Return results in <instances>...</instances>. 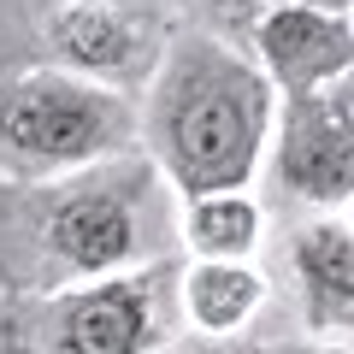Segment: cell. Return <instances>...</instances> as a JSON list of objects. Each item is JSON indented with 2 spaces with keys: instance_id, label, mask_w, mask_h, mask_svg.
<instances>
[{
  "instance_id": "obj_8",
  "label": "cell",
  "mask_w": 354,
  "mask_h": 354,
  "mask_svg": "<svg viewBox=\"0 0 354 354\" xmlns=\"http://www.w3.org/2000/svg\"><path fill=\"white\" fill-rule=\"evenodd\" d=\"M283 272H290L295 307L307 337L348 342L354 330V230L348 213H301L283 236Z\"/></svg>"
},
{
  "instance_id": "obj_2",
  "label": "cell",
  "mask_w": 354,
  "mask_h": 354,
  "mask_svg": "<svg viewBox=\"0 0 354 354\" xmlns=\"http://www.w3.org/2000/svg\"><path fill=\"white\" fill-rule=\"evenodd\" d=\"M278 95L254 59L207 30L177 24L136 95V153L165 177L177 201L248 189L266 165Z\"/></svg>"
},
{
  "instance_id": "obj_6",
  "label": "cell",
  "mask_w": 354,
  "mask_h": 354,
  "mask_svg": "<svg viewBox=\"0 0 354 354\" xmlns=\"http://www.w3.org/2000/svg\"><path fill=\"white\" fill-rule=\"evenodd\" d=\"M266 171L301 213H342L354 195V77L278 101Z\"/></svg>"
},
{
  "instance_id": "obj_9",
  "label": "cell",
  "mask_w": 354,
  "mask_h": 354,
  "mask_svg": "<svg viewBox=\"0 0 354 354\" xmlns=\"http://www.w3.org/2000/svg\"><path fill=\"white\" fill-rule=\"evenodd\" d=\"M272 278L254 260H183L177 266V325L189 337H248Z\"/></svg>"
},
{
  "instance_id": "obj_13",
  "label": "cell",
  "mask_w": 354,
  "mask_h": 354,
  "mask_svg": "<svg viewBox=\"0 0 354 354\" xmlns=\"http://www.w3.org/2000/svg\"><path fill=\"white\" fill-rule=\"evenodd\" d=\"M272 354H354L348 342H319V337H295V342H278Z\"/></svg>"
},
{
  "instance_id": "obj_1",
  "label": "cell",
  "mask_w": 354,
  "mask_h": 354,
  "mask_svg": "<svg viewBox=\"0 0 354 354\" xmlns=\"http://www.w3.org/2000/svg\"><path fill=\"white\" fill-rule=\"evenodd\" d=\"M177 254V195L136 148L41 183H0V301L101 283Z\"/></svg>"
},
{
  "instance_id": "obj_7",
  "label": "cell",
  "mask_w": 354,
  "mask_h": 354,
  "mask_svg": "<svg viewBox=\"0 0 354 354\" xmlns=\"http://www.w3.org/2000/svg\"><path fill=\"white\" fill-rule=\"evenodd\" d=\"M242 53L272 83L278 101L313 95V88L354 77V18H348V6H307V0L272 6L242 36Z\"/></svg>"
},
{
  "instance_id": "obj_3",
  "label": "cell",
  "mask_w": 354,
  "mask_h": 354,
  "mask_svg": "<svg viewBox=\"0 0 354 354\" xmlns=\"http://www.w3.org/2000/svg\"><path fill=\"white\" fill-rule=\"evenodd\" d=\"M177 254L101 283L0 301V354H165L177 325Z\"/></svg>"
},
{
  "instance_id": "obj_4",
  "label": "cell",
  "mask_w": 354,
  "mask_h": 354,
  "mask_svg": "<svg viewBox=\"0 0 354 354\" xmlns=\"http://www.w3.org/2000/svg\"><path fill=\"white\" fill-rule=\"evenodd\" d=\"M24 41V65L12 71H65L95 88L136 101L171 41L177 18L165 0H0Z\"/></svg>"
},
{
  "instance_id": "obj_5",
  "label": "cell",
  "mask_w": 354,
  "mask_h": 354,
  "mask_svg": "<svg viewBox=\"0 0 354 354\" xmlns=\"http://www.w3.org/2000/svg\"><path fill=\"white\" fill-rule=\"evenodd\" d=\"M136 148V101L65 71H0V183L83 171Z\"/></svg>"
},
{
  "instance_id": "obj_12",
  "label": "cell",
  "mask_w": 354,
  "mask_h": 354,
  "mask_svg": "<svg viewBox=\"0 0 354 354\" xmlns=\"http://www.w3.org/2000/svg\"><path fill=\"white\" fill-rule=\"evenodd\" d=\"M165 354H272V348L254 342V337H189V330H183Z\"/></svg>"
},
{
  "instance_id": "obj_11",
  "label": "cell",
  "mask_w": 354,
  "mask_h": 354,
  "mask_svg": "<svg viewBox=\"0 0 354 354\" xmlns=\"http://www.w3.org/2000/svg\"><path fill=\"white\" fill-rule=\"evenodd\" d=\"M272 6H295V0H165V12H171L177 24L207 30V36L230 41V48H242V36L254 30V18L272 12ZM307 6H348V0H307Z\"/></svg>"
},
{
  "instance_id": "obj_10",
  "label": "cell",
  "mask_w": 354,
  "mask_h": 354,
  "mask_svg": "<svg viewBox=\"0 0 354 354\" xmlns=\"http://www.w3.org/2000/svg\"><path fill=\"white\" fill-rule=\"evenodd\" d=\"M266 207L248 189H213L177 201V248L183 260H254L266 248Z\"/></svg>"
}]
</instances>
